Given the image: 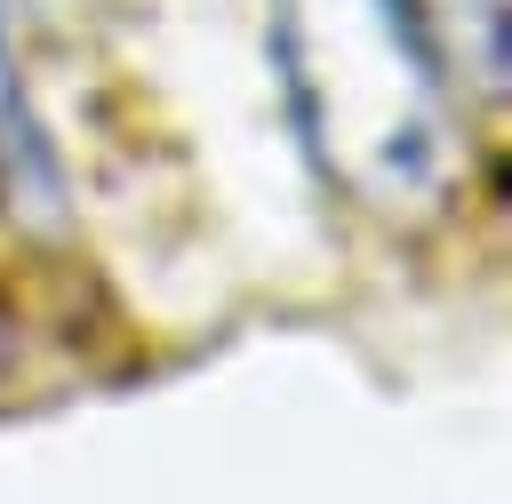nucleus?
<instances>
[{"mask_svg":"<svg viewBox=\"0 0 512 504\" xmlns=\"http://www.w3.org/2000/svg\"><path fill=\"white\" fill-rule=\"evenodd\" d=\"M0 184L16 200H32L40 216L56 208V152L24 104V72H16V48H8V16H0Z\"/></svg>","mask_w":512,"mask_h":504,"instance_id":"2","label":"nucleus"},{"mask_svg":"<svg viewBox=\"0 0 512 504\" xmlns=\"http://www.w3.org/2000/svg\"><path fill=\"white\" fill-rule=\"evenodd\" d=\"M440 8H448L456 40H464V56H472L480 88L496 96V88H504V0H440Z\"/></svg>","mask_w":512,"mask_h":504,"instance_id":"3","label":"nucleus"},{"mask_svg":"<svg viewBox=\"0 0 512 504\" xmlns=\"http://www.w3.org/2000/svg\"><path fill=\"white\" fill-rule=\"evenodd\" d=\"M272 72L320 176L376 216H432L456 184V96L424 0H264Z\"/></svg>","mask_w":512,"mask_h":504,"instance_id":"1","label":"nucleus"}]
</instances>
